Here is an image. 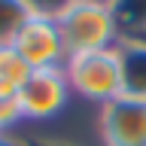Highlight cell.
<instances>
[{
	"label": "cell",
	"mask_w": 146,
	"mask_h": 146,
	"mask_svg": "<svg viewBox=\"0 0 146 146\" xmlns=\"http://www.w3.org/2000/svg\"><path fill=\"white\" fill-rule=\"evenodd\" d=\"M64 73H67L73 98L94 110L125 94V67H122L119 46L67 55Z\"/></svg>",
	"instance_id": "obj_1"
},
{
	"label": "cell",
	"mask_w": 146,
	"mask_h": 146,
	"mask_svg": "<svg viewBox=\"0 0 146 146\" xmlns=\"http://www.w3.org/2000/svg\"><path fill=\"white\" fill-rule=\"evenodd\" d=\"M55 21L64 36L67 55L110 49L122 40V27L116 21L110 0H70L55 15Z\"/></svg>",
	"instance_id": "obj_2"
},
{
	"label": "cell",
	"mask_w": 146,
	"mask_h": 146,
	"mask_svg": "<svg viewBox=\"0 0 146 146\" xmlns=\"http://www.w3.org/2000/svg\"><path fill=\"white\" fill-rule=\"evenodd\" d=\"M15 100H18L25 125L46 128L49 122H58L73 104V91H70V82H67L64 67L31 70V76L21 85Z\"/></svg>",
	"instance_id": "obj_3"
},
{
	"label": "cell",
	"mask_w": 146,
	"mask_h": 146,
	"mask_svg": "<svg viewBox=\"0 0 146 146\" xmlns=\"http://www.w3.org/2000/svg\"><path fill=\"white\" fill-rule=\"evenodd\" d=\"M94 125L100 146H146V98L119 94L98 107Z\"/></svg>",
	"instance_id": "obj_4"
},
{
	"label": "cell",
	"mask_w": 146,
	"mask_h": 146,
	"mask_svg": "<svg viewBox=\"0 0 146 146\" xmlns=\"http://www.w3.org/2000/svg\"><path fill=\"white\" fill-rule=\"evenodd\" d=\"M9 46L21 55V61L31 70H40V67H64V61H67V46H64V36L58 31L55 15L31 12L27 21L12 36Z\"/></svg>",
	"instance_id": "obj_5"
},
{
	"label": "cell",
	"mask_w": 146,
	"mask_h": 146,
	"mask_svg": "<svg viewBox=\"0 0 146 146\" xmlns=\"http://www.w3.org/2000/svg\"><path fill=\"white\" fill-rule=\"evenodd\" d=\"M119 52H122V67H125V94L146 98V40L122 36Z\"/></svg>",
	"instance_id": "obj_6"
},
{
	"label": "cell",
	"mask_w": 146,
	"mask_h": 146,
	"mask_svg": "<svg viewBox=\"0 0 146 146\" xmlns=\"http://www.w3.org/2000/svg\"><path fill=\"white\" fill-rule=\"evenodd\" d=\"M31 76V67L12 46H0V100H15L21 85Z\"/></svg>",
	"instance_id": "obj_7"
},
{
	"label": "cell",
	"mask_w": 146,
	"mask_h": 146,
	"mask_svg": "<svg viewBox=\"0 0 146 146\" xmlns=\"http://www.w3.org/2000/svg\"><path fill=\"white\" fill-rule=\"evenodd\" d=\"M122 36H146V0H110Z\"/></svg>",
	"instance_id": "obj_8"
},
{
	"label": "cell",
	"mask_w": 146,
	"mask_h": 146,
	"mask_svg": "<svg viewBox=\"0 0 146 146\" xmlns=\"http://www.w3.org/2000/svg\"><path fill=\"white\" fill-rule=\"evenodd\" d=\"M31 9L25 0H0V46H9L12 36L21 31Z\"/></svg>",
	"instance_id": "obj_9"
},
{
	"label": "cell",
	"mask_w": 146,
	"mask_h": 146,
	"mask_svg": "<svg viewBox=\"0 0 146 146\" xmlns=\"http://www.w3.org/2000/svg\"><path fill=\"white\" fill-rule=\"evenodd\" d=\"M18 128H25L18 100H0V134H15Z\"/></svg>",
	"instance_id": "obj_10"
},
{
	"label": "cell",
	"mask_w": 146,
	"mask_h": 146,
	"mask_svg": "<svg viewBox=\"0 0 146 146\" xmlns=\"http://www.w3.org/2000/svg\"><path fill=\"white\" fill-rule=\"evenodd\" d=\"M31 12H40V15H58L70 0H25Z\"/></svg>",
	"instance_id": "obj_11"
},
{
	"label": "cell",
	"mask_w": 146,
	"mask_h": 146,
	"mask_svg": "<svg viewBox=\"0 0 146 146\" xmlns=\"http://www.w3.org/2000/svg\"><path fill=\"white\" fill-rule=\"evenodd\" d=\"M25 146H76V143L64 140V137H52V134H27Z\"/></svg>",
	"instance_id": "obj_12"
},
{
	"label": "cell",
	"mask_w": 146,
	"mask_h": 146,
	"mask_svg": "<svg viewBox=\"0 0 146 146\" xmlns=\"http://www.w3.org/2000/svg\"><path fill=\"white\" fill-rule=\"evenodd\" d=\"M140 40H146V36H140Z\"/></svg>",
	"instance_id": "obj_13"
}]
</instances>
